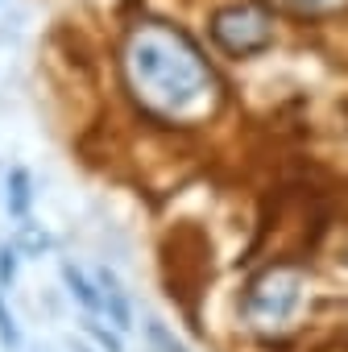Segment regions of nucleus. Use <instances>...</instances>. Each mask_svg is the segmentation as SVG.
Instances as JSON below:
<instances>
[{
    "mask_svg": "<svg viewBox=\"0 0 348 352\" xmlns=\"http://www.w3.org/2000/svg\"><path fill=\"white\" fill-rule=\"evenodd\" d=\"M100 311H104L116 327H129V298H124L120 282H116L108 270H100Z\"/></svg>",
    "mask_w": 348,
    "mask_h": 352,
    "instance_id": "nucleus-4",
    "label": "nucleus"
},
{
    "mask_svg": "<svg viewBox=\"0 0 348 352\" xmlns=\"http://www.w3.org/2000/svg\"><path fill=\"white\" fill-rule=\"evenodd\" d=\"M120 71L133 100L166 124H204L216 116L224 87L204 50L166 21H137L120 50Z\"/></svg>",
    "mask_w": 348,
    "mask_h": 352,
    "instance_id": "nucleus-1",
    "label": "nucleus"
},
{
    "mask_svg": "<svg viewBox=\"0 0 348 352\" xmlns=\"http://www.w3.org/2000/svg\"><path fill=\"white\" fill-rule=\"evenodd\" d=\"M286 5H294V9H307V13H319V9L336 5V0H286Z\"/></svg>",
    "mask_w": 348,
    "mask_h": 352,
    "instance_id": "nucleus-6",
    "label": "nucleus"
},
{
    "mask_svg": "<svg viewBox=\"0 0 348 352\" xmlns=\"http://www.w3.org/2000/svg\"><path fill=\"white\" fill-rule=\"evenodd\" d=\"M30 208V179H25V170H13V212L25 216Z\"/></svg>",
    "mask_w": 348,
    "mask_h": 352,
    "instance_id": "nucleus-5",
    "label": "nucleus"
},
{
    "mask_svg": "<svg viewBox=\"0 0 348 352\" xmlns=\"http://www.w3.org/2000/svg\"><path fill=\"white\" fill-rule=\"evenodd\" d=\"M0 257H5V261H0V278H13V270H17V261H13V253H0Z\"/></svg>",
    "mask_w": 348,
    "mask_h": 352,
    "instance_id": "nucleus-8",
    "label": "nucleus"
},
{
    "mask_svg": "<svg viewBox=\"0 0 348 352\" xmlns=\"http://www.w3.org/2000/svg\"><path fill=\"white\" fill-rule=\"evenodd\" d=\"M298 294H303V270L298 265H274L265 270L249 294H245V311L253 323L261 327H274V323H286L290 311L298 307Z\"/></svg>",
    "mask_w": 348,
    "mask_h": 352,
    "instance_id": "nucleus-3",
    "label": "nucleus"
},
{
    "mask_svg": "<svg viewBox=\"0 0 348 352\" xmlns=\"http://www.w3.org/2000/svg\"><path fill=\"white\" fill-rule=\"evenodd\" d=\"M212 38L224 54H257L274 42V13L257 0H241V5H228L212 17Z\"/></svg>",
    "mask_w": 348,
    "mask_h": 352,
    "instance_id": "nucleus-2",
    "label": "nucleus"
},
{
    "mask_svg": "<svg viewBox=\"0 0 348 352\" xmlns=\"http://www.w3.org/2000/svg\"><path fill=\"white\" fill-rule=\"evenodd\" d=\"M0 340H5V344H13V340H17V331H13V319L5 315V307H0Z\"/></svg>",
    "mask_w": 348,
    "mask_h": 352,
    "instance_id": "nucleus-7",
    "label": "nucleus"
}]
</instances>
